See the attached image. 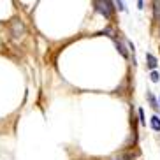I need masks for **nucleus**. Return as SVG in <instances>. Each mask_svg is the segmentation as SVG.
Masks as SVG:
<instances>
[{
    "label": "nucleus",
    "mask_w": 160,
    "mask_h": 160,
    "mask_svg": "<svg viewBox=\"0 0 160 160\" xmlns=\"http://www.w3.org/2000/svg\"><path fill=\"white\" fill-rule=\"evenodd\" d=\"M25 33V25H23V21H19V19H12L11 21V35L14 39H18V37H21Z\"/></svg>",
    "instance_id": "nucleus-1"
},
{
    "label": "nucleus",
    "mask_w": 160,
    "mask_h": 160,
    "mask_svg": "<svg viewBox=\"0 0 160 160\" xmlns=\"http://www.w3.org/2000/svg\"><path fill=\"white\" fill-rule=\"evenodd\" d=\"M111 2H95V7H97V11L99 12H102L106 18H111V11H113V7H111Z\"/></svg>",
    "instance_id": "nucleus-2"
},
{
    "label": "nucleus",
    "mask_w": 160,
    "mask_h": 160,
    "mask_svg": "<svg viewBox=\"0 0 160 160\" xmlns=\"http://www.w3.org/2000/svg\"><path fill=\"white\" fill-rule=\"evenodd\" d=\"M151 128L160 132V118L158 116H151Z\"/></svg>",
    "instance_id": "nucleus-3"
},
{
    "label": "nucleus",
    "mask_w": 160,
    "mask_h": 160,
    "mask_svg": "<svg viewBox=\"0 0 160 160\" xmlns=\"http://www.w3.org/2000/svg\"><path fill=\"white\" fill-rule=\"evenodd\" d=\"M146 58H148V65H150L151 69H155V67H157V63H158V62H157V58L153 57L151 53H148V55H146Z\"/></svg>",
    "instance_id": "nucleus-4"
},
{
    "label": "nucleus",
    "mask_w": 160,
    "mask_h": 160,
    "mask_svg": "<svg viewBox=\"0 0 160 160\" xmlns=\"http://www.w3.org/2000/svg\"><path fill=\"white\" fill-rule=\"evenodd\" d=\"M116 48H118V51L122 53V57H125V58L128 57V53H127V49H125V46H123L122 42H116Z\"/></svg>",
    "instance_id": "nucleus-5"
},
{
    "label": "nucleus",
    "mask_w": 160,
    "mask_h": 160,
    "mask_svg": "<svg viewBox=\"0 0 160 160\" xmlns=\"http://www.w3.org/2000/svg\"><path fill=\"white\" fill-rule=\"evenodd\" d=\"M148 100H150V104H151V108L153 109H158V102L155 100V97H153L151 93H148Z\"/></svg>",
    "instance_id": "nucleus-6"
},
{
    "label": "nucleus",
    "mask_w": 160,
    "mask_h": 160,
    "mask_svg": "<svg viewBox=\"0 0 160 160\" xmlns=\"http://www.w3.org/2000/svg\"><path fill=\"white\" fill-rule=\"evenodd\" d=\"M150 78H151V81H153V83H158V81H160V74H158L157 71H153V72H151V74H150Z\"/></svg>",
    "instance_id": "nucleus-7"
},
{
    "label": "nucleus",
    "mask_w": 160,
    "mask_h": 160,
    "mask_svg": "<svg viewBox=\"0 0 160 160\" xmlns=\"http://www.w3.org/2000/svg\"><path fill=\"white\" fill-rule=\"evenodd\" d=\"M130 157L128 155H125V153H120V155H116V157H113L111 160H128Z\"/></svg>",
    "instance_id": "nucleus-8"
},
{
    "label": "nucleus",
    "mask_w": 160,
    "mask_h": 160,
    "mask_svg": "<svg viewBox=\"0 0 160 160\" xmlns=\"http://www.w3.org/2000/svg\"><path fill=\"white\" fill-rule=\"evenodd\" d=\"M160 16V2H155V18Z\"/></svg>",
    "instance_id": "nucleus-9"
},
{
    "label": "nucleus",
    "mask_w": 160,
    "mask_h": 160,
    "mask_svg": "<svg viewBox=\"0 0 160 160\" xmlns=\"http://www.w3.org/2000/svg\"><path fill=\"white\" fill-rule=\"evenodd\" d=\"M139 120H141L142 125H146V120H144V111L142 109H139Z\"/></svg>",
    "instance_id": "nucleus-10"
},
{
    "label": "nucleus",
    "mask_w": 160,
    "mask_h": 160,
    "mask_svg": "<svg viewBox=\"0 0 160 160\" xmlns=\"http://www.w3.org/2000/svg\"><path fill=\"white\" fill-rule=\"evenodd\" d=\"M158 104H160V102H158Z\"/></svg>",
    "instance_id": "nucleus-11"
}]
</instances>
